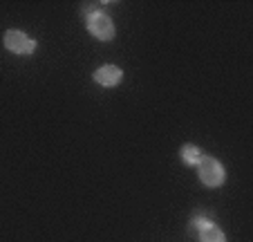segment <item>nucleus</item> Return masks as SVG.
Wrapping results in <instances>:
<instances>
[{"instance_id":"nucleus-1","label":"nucleus","mask_w":253,"mask_h":242,"mask_svg":"<svg viewBox=\"0 0 253 242\" xmlns=\"http://www.w3.org/2000/svg\"><path fill=\"white\" fill-rule=\"evenodd\" d=\"M83 16H85L87 32H90L92 36L96 38V41H103V43H108V41H112V38L117 36L115 20L105 14V11H99V9L87 11L85 9V11H83Z\"/></svg>"},{"instance_id":"nucleus-2","label":"nucleus","mask_w":253,"mask_h":242,"mask_svg":"<svg viewBox=\"0 0 253 242\" xmlns=\"http://www.w3.org/2000/svg\"><path fill=\"white\" fill-rule=\"evenodd\" d=\"M197 177H200V182L206 189H217V186L224 184L226 171L222 166V161H217L211 155H204L200 159V164H197Z\"/></svg>"},{"instance_id":"nucleus-3","label":"nucleus","mask_w":253,"mask_h":242,"mask_svg":"<svg viewBox=\"0 0 253 242\" xmlns=\"http://www.w3.org/2000/svg\"><path fill=\"white\" fill-rule=\"evenodd\" d=\"M191 233L197 238L200 242H226V236L217 224L211 218H204V215H193L191 220Z\"/></svg>"},{"instance_id":"nucleus-4","label":"nucleus","mask_w":253,"mask_h":242,"mask_svg":"<svg viewBox=\"0 0 253 242\" xmlns=\"http://www.w3.org/2000/svg\"><path fill=\"white\" fill-rule=\"evenodd\" d=\"M2 43H5V48L9 49L11 54H18V56H29V54H34L36 48H39V43H36L34 38H29L25 32H20V29H9V32H5Z\"/></svg>"},{"instance_id":"nucleus-5","label":"nucleus","mask_w":253,"mask_h":242,"mask_svg":"<svg viewBox=\"0 0 253 242\" xmlns=\"http://www.w3.org/2000/svg\"><path fill=\"white\" fill-rule=\"evenodd\" d=\"M92 79L99 83V86L103 88H117L124 81V70H121L119 65H101L99 70L92 74Z\"/></svg>"},{"instance_id":"nucleus-6","label":"nucleus","mask_w":253,"mask_h":242,"mask_svg":"<svg viewBox=\"0 0 253 242\" xmlns=\"http://www.w3.org/2000/svg\"><path fill=\"white\" fill-rule=\"evenodd\" d=\"M179 157H182V161L186 166H197L200 159L204 157V152L197 146H193V144H186V146H182V150H179Z\"/></svg>"}]
</instances>
